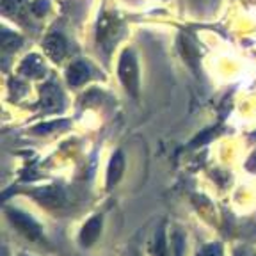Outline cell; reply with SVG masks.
<instances>
[{"label":"cell","instance_id":"6da1fadb","mask_svg":"<svg viewBox=\"0 0 256 256\" xmlns=\"http://www.w3.org/2000/svg\"><path fill=\"white\" fill-rule=\"evenodd\" d=\"M9 219L12 220V224H14L16 228L20 230L22 233H25V235L28 236V238L32 240H41L43 236H41V230L40 226H38L34 220L30 219L28 216H25L24 212H18V210H9Z\"/></svg>","mask_w":256,"mask_h":256},{"label":"cell","instance_id":"7a4b0ae2","mask_svg":"<svg viewBox=\"0 0 256 256\" xmlns=\"http://www.w3.org/2000/svg\"><path fill=\"white\" fill-rule=\"evenodd\" d=\"M120 73H121V78H123L124 86L126 89L136 94L137 92V72H136V64H134L132 56H128L124 54L123 60H121V66H120Z\"/></svg>","mask_w":256,"mask_h":256},{"label":"cell","instance_id":"3957f363","mask_svg":"<svg viewBox=\"0 0 256 256\" xmlns=\"http://www.w3.org/2000/svg\"><path fill=\"white\" fill-rule=\"evenodd\" d=\"M102 232V217H92L89 219L88 222L84 224V228H82V233H80V242L82 246H91L96 242L98 235Z\"/></svg>","mask_w":256,"mask_h":256},{"label":"cell","instance_id":"277c9868","mask_svg":"<svg viewBox=\"0 0 256 256\" xmlns=\"http://www.w3.org/2000/svg\"><path fill=\"white\" fill-rule=\"evenodd\" d=\"M44 50H46V54L52 57V59L59 60V59H62L64 52H66V44H64L62 38L54 34V36H50L44 41Z\"/></svg>","mask_w":256,"mask_h":256},{"label":"cell","instance_id":"5b68a950","mask_svg":"<svg viewBox=\"0 0 256 256\" xmlns=\"http://www.w3.org/2000/svg\"><path fill=\"white\" fill-rule=\"evenodd\" d=\"M121 172H123V156H121V153H116L114 158L110 160V168H108V178H107L108 187H112V185L120 180Z\"/></svg>","mask_w":256,"mask_h":256},{"label":"cell","instance_id":"8992f818","mask_svg":"<svg viewBox=\"0 0 256 256\" xmlns=\"http://www.w3.org/2000/svg\"><path fill=\"white\" fill-rule=\"evenodd\" d=\"M88 78V68H86L84 64H73L72 68H70L68 73V80L72 86H78L80 82H84Z\"/></svg>","mask_w":256,"mask_h":256},{"label":"cell","instance_id":"52a82bcc","mask_svg":"<svg viewBox=\"0 0 256 256\" xmlns=\"http://www.w3.org/2000/svg\"><path fill=\"white\" fill-rule=\"evenodd\" d=\"M155 256H168V244H166L164 230L160 228L155 236Z\"/></svg>","mask_w":256,"mask_h":256},{"label":"cell","instance_id":"ba28073f","mask_svg":"<svg viewBox=\"0 0 256 256\" xmlns=\"http://www.w3.org/2000/svg\"><path fill=\"white\" fill-rule=\"evenodd\" d=\"M198 256H220V249H219V246H217V244L206 246V248H204Z\"/></svg>","mask_w":256,"mask_h":256},{"label":"cell","instance_id":"9c48e42d","mask_svg":"<svg viewBox=\"0 0 256 256\" xmlns=\"http://www.w3.org/2000/svg\"><path fill=\"white\" fill-rule=\"evenodd\" d=\"M238 256H244V254H238Z\"/></svg>","mask_w":256,"mask_h":256}]
</instances>
